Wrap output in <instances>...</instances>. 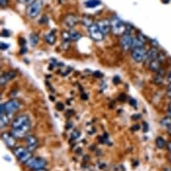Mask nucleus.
<instances>
[{"instance_id": "1", "label": "nucleus", "mask_w": 171, "mask_h": 171, "mask_svg": "<svg viewBox=\"0 0 171 171\" xmlns=\"http://www.w3.org/2000/svg\"><path fill=\"white\" fill-rule=\"evenodd\" d=\"M31 128V121L27 115H19L12 122V132L15 137L23 138Z\"/></svg>"}, {"instance_id": "2", "label": "nucleus", "mask_w": 171, "mask_h": 171, "mask_svg": "<svg viewBox=\"0 0 171 171\" xmlns=\"http://www.w3.org/2000/svg\"><path fill=\"white\" fill-rule=\"evenodd\" d=\"M110 26H111V32L115 35H117V36H120V35L122 36L124 33L126 32V30H127L126 24L116 16H114L110 20Z\"/></svg>"}, {"instance_id": "3", "label": "nucleus", "mask_w": 171, "mask_h": 171, "mask_svg": "<svg viewBox=\"0 0 171 171\" xmlns=\"http://www.w3.org/2000/svg\"><path fill=\"white\" fill-rule=\"evenodd\" d=\"M25 166L32 170L42 169L47 166V161L43 158L39 157H32L29 160L25 162Z\"/></svg>"}, {"instance_id": "4", "label": "nucleus", "mask_w": 171, "mask_h": 171, "mask_svg": "<svg viewBox=\"0 0 171 171\" xmlns=\"http://www.w3.org/2000/svg\"><path fill=\"white\" fill-rule=\"evenodd\" d=\"M43 6V0H35L33 3L28 5L26 9V15L30 18H35L37 17Z\"/></svg>"}, {"instance_id": "5", "label": "nucleus", "mask_w": 171, "mask_h": 171, "mask_svg": "<svg viewBox=\"0 0 171 171\" xmlns=\"http://www.w3.org/2000/svg\"><path fill=\"white\" fill-rule=\"evenodd\" d=\"M20 109V102L17 99H10L5 104L1 105V112H5L6 114L9 116L15 114L18 109Z\"/></svg>"}, {"instance_id": "6", "label": "nucleus", "mask_w": 171, "mask_h": 171, "mask_svg": "<svg viewBox=\"0 0 171 171\" xmlns=\"http://www.w3.org/2000/svg\"><path fill=\"white\" fill-rule=\"evenodd\" d=\"M147 53H148V51L146 50L144 46L135 47V48H133V49H132L131 56L133 57V60L136 61L137 63H142L146 60Z\"/></svg>"}, {"instance_id": "7", "label": "nucleus", "mask_w": 171, "mask_h": 171, "mask_svg": "<svg viewBox=\"0 0 171 171\" xmlns=\"http://www.w3.org/2000/svg\"><path fill=\"white\" fill-rule=\"evenodd\" d=\"M14 153L19 160L24 163L32 158V152L29 151L27 148L16 147L14 149Z\"/></svg>"}, {"instance_id": "8", "label": "nucleus", "mask_w": 171, "mask_h": 171, "mask_svg": "<svg viewBox=\"0 0 171 171\" xmlns=\"http://www.w3.org/2000/svg\"><path fill=\"white\" fill-rule=\"evenodd\" d=\"M88 32L90 34V37L92 39L95 41H100L104 39V34L103 32L100 31L99 25L97 23L92 24L90 27H88Z\"/></svg>"}, {"instance_id": "9", "label": "nucleus", "mask_w": 171, "mask_h": 171, "mask_svg": "<svg viewBox=\"0 0 171 171\" xmlns=\"http://www.w3.org/2000/svg\"><path fill=\"white\" fill-rule=\"evenodd\" d=\"M133 38L132 37V35L130 34V32H126L124 33L121 39H120V45L122 47V49L125 51L129 50L130 49L133 48Z\"/></svg>"}, {"instance_id": "10", "label": "nucleus", "mask_w": 171, "mask_h": 171, "mask_svg": "<svg viewBox=\"0 0 171 171\" xmlns=\"http://www.w3.org/2000/svg\"><path fill=\"white\" fill-rule=\"evenodd\" d=\"M25 140H26V144H27V149L31 152H33L34 150H36V148L38 147L39 142L37 138L33 135H26L25 136Z\"/></svg>"}, {"instance_id": "11", "label": "nucleus", "mask_w": 171, "mask_h": 171, "mask_svg": "<svg viewBox=\"0 0 171 171\" xmlns=\"http://www.w3.org/2000/svg\"><path fill=\"white\" fill-rule=\"evenodd\" d=\"M2 139L4 141V142L10 148H13L15 145V141L16 138L15 137V135L12 133H2Z\"/></svg>"}, {"instance_id": "12", "label": "nucleus", "mask_w": 171, "mask_h": 171, "mask_svg": "<svg viewBox=\"0 0 171 171\" xmlns=\"http://www.w3.org/2000/svg\"><path fill=\"white\" fill-rule=\"evenodd\" d=\"M78 17L75 15H67L65 19H64V23L66 27L72 29L73 27H75L76 25V23L78 22Z\"/></svg>"}, {"instance_id": "13", "label": "nucleus", "mask_w": 171, "mask_h": 171, "mask_svg": "<svg viewBox=\"0 0 171 171\" xmlns=\"http://www.w3.org/2000/svg\"><path fill=\"white\" fill-rule=\"evenodd\" d=\"M97 24L99 25L100 31L103 32L104 35H107L110 31H111V26H110V22L107 21V20H100L97 22Z\"/></svg>"}, {"instance_id": "14", "label": "nucleus", "mask_w": 171, "mask_h": 171, "mask_svg": "<svg viewBox=\"0 0 171 171\" xmlns=\"http://www.w3.org/2000/svg\"><path fill=\"white\" fill-rule=\"evenodd\" d=\"M15 76H16V74L14 71H8V72L3 74L2 76H1V80H0L1 81V85L2 86L5 85V83H7L11 80H13Z\"/></svg>"}, {"instance_id": "15", "label": "nucleus", "mask_w": 171, "mask_h": 171, "mask_svg": "<svg viewBox=\"0 0 171 171\" xmlns=\"http://www.w3.org/2000/svg\"><path fill=\"white\" fill-rule=\"evenodd\" d=\"M159 50L155 47H152V48L150 49V50L147 53V58H146L145 61H149V63H150V62H152V60L157 59L158 57H159Z\"/></svg>"}, {"instance_id": "16", "label": "nucleus", "mask_w": 171, "mask_h": 171, "mask_svg": "<svg viewBox=\"0 0 171 171\" xmlns=\"http://www.w3.org/2000/svg\"><path fill=\"white\" fill-rule=\"evenodd\" d=\"M160 125H161L163 127H165V128L169 131V133L171 134V116H166V117H164L163 119H161Z\"/></svg>"}, {"instance_id": "17", "label": "nucleus", "mask_w": 171, "mask_h": 171, "mask_svg": "<svg viewBox=\"0 0 171 171\" xmlns=\"http://www.w3.org/2000/svg\"><path fill=\"white\" fill-rule=\"evenodd\" d=\"M10 116L8 114H6L5 112H1V115H0V123H1V127L3 128V127H5V126H6L8 124H9V122H10V117H9Z\"/></svg>"}, {"instance_id": "18", "label": "nucleus", "mask_w": 171, "mask_h": 171, "mask_svg": "<svg viewBox=\"0 0 171 171\" xmlns=\"http://www.w3.org/2000/svg\"><path fill=\"white\" fill-rule=\"evenodd\" d=\"M149 67L154 72H158L160 69V60L159 58L152 60V62L149 63Z\"/></svg>"}, {"instance_id": "19", "label": "nucleus", "mask_w": 171, "mask_h": 171, "mask_svg": "<svg viewBox=\"0 0 171 171\" xmlns=\"http://www.w3.org/2000/svg\"><path fill=\"white\" fill-rule=\"evenodd\" d=\"M45 39H46L47 43H49L50 45H53L55 43V41H56V35H55L54 31H52V32H49L48 34H46Z\"/></svg>"}, {"instance_id": "20", "label": "nucleus", "mask_w": 171, "mask_h": 171, "mask_svg": "<svg viewBox=\"0 0 171 171\" xmlns=\"http://www.w3.org/2000/svg\"><path fill=\"white\" fill-rule=\"evenodd\" d=\"M166 145H167L166 141H165L162 137L159 136V137L156 139V146H157L159 149H164V148L166 147Z\"/></svg>"}, {"instance_id": "21", "label": "nucleus", "mask_w": 171, "mask_h": 171, "mask_svg": "<svg viewBox=\"0 0 171 171\" xmlns=\"http://www.w3.org/2000/svg\"><path fill=\"white\" fill-rule=\"evenodd\" d=\"M99 5H100V1L99 0H87L85 2V5L88 8H94Z\"/></svg>"}, {"instance_id": "22", "label": "nucleus", "mask_w": 171, "mask_h": 171, "mask_svg": "<svg viewBox=\"0 0 171 171\" xmlns=\"http://www.w3.org/2000/svg\"><path fill=\"white\" fill-rule=\"evenodd\" d=\"M69 34H70V38H71V39H73V40H78L79 39H81V37H82V35L77 31L73 30V29L70 30Z\"/></svg>"}, {"instance_id": "23", "label": "nucleus", "mask_w": 171, "mask_h": 171, "mask_svg": "<svg viewBox=\"0 0 171 171\" xmlns=\"http://www.w3.org/2000/svg\"><path fill=\"white\" fill-rule=\"evenodd\" d=\"M30 41L32 47H35L39 42V37L37 36V34H32L30 36Z\"/></svg>"}, {"instance_id": "24", "label": "nucleus", "mask_w": 171, "mask_h": 171, "mask_svg": "<svg viewBox=\"0 0 171 171\" xmlns=\"http://www.w3.org/2000/svg\"><path fill=\"white\" fill-rule=\"evenodd\" d=\"M82 22H83V24H85V25L88 26V27H90L92 24H93V23H92V20L91 19L90 17H88V16H86L85 18H83Z\"/></svg>"}, {"instance_id": "25", "label": "nucleus", "mask_w": 171, "mask_h": 171, "mask_svg": "<svg viewBox=\"0 0 171 171\" xmlns=\"http://www.w3.org/2000/svg\"><path fill=\"white\" fill-rule=\"evenodd\" d=\"M19 3H21V4H22V5H31L32 3H33L35 0H17Z\"/></svg>"}, {"instance_id": "26", "label": "nucleus", "mask_w": 171, "mask_h": 171, "mask_svg": "<svg viewBox=\"0 0 171 171\" xmlns=\"http://www.w3.org/2000/svg\"><path fill=\"white\" fill-rule=\"evenodd\" d=\"M9 48V45L8 44H6V43H5V42H1V44H0V49H1V50H5V49H7Z\"/></svg>"}, {"instance_id": "27", "label": "nucleus", "mask_w": 171, "mask_h": 171, "mask_svg": "<svg viewBox=\"0 0 171 171\" xmlns=\"http://www.w3.org/2000/svg\"><path fill=\"white\" fill-rule=\"evenodd\" d=\"M8 1H9V0H0V4H1L2 8H5V7H6V6H7Z\"/></svg>"}, {"instance_id": "28", "label": "nucleus", "mask_w": 171, "mask_h": 171, "mask_svg": "<svg viewBox=\"0 0 171 171\" xmlns=\"http://www.w3.org/2000/svg\"><path fill=\"white\" fill-rule=\"evenodd\" d=\"M2 36H3V37H9V36H10V32H9L7 30L4 29V30L2 31Z\"/></svg>"}, {"instance_id": "29", "label": "nucleus", "mask_w": 171, "mask_h": 171, "mask_svg": "<svg viewBox=\"0 0 171 171\" xmlns=\"http://www.w3.org/2000/svg\"><path fill=\"white\" fill-rule=\"evenodd\" d=\"M57 109L58 110H63L64 109V104L61 102H57Z\"/></svg>"}, {"instance_id": "30", "label": "nucleus", "mask_w": 171, "mask_h": 171, "mask_svg": "<svg viewBox=\"0 0 171 171\" xmlns=\"http://www.w3.org/2000/svg\"><path fill=\"white\" fill-rule=\"evenodd\" d=\"M113 82H114V83H116V84H117L119 82H120V79L118 78V76H116L114 79H113Z\"/></svg>"}, {"instance_id": "31", "label": "nucleus", "mask_w": 171, "mask_h": 171, "mask_svg": "<svg viewBox=\"0 0 171 171\" xmlns=\"http://www.w3.org/2000/svg\"><path fill=\"white\" fill-rule=\"evenodd\" d=\"M143 126H144V132H147L148 129H149V127L147 126V124H146V123H143Z\"/></svg>"}, {"instance_id": "32", "label": "nucleus", "mask_w": 171, "mask_h": 171, "mask_svg": "<svg viewBox=\"0 0 171 171\" xmlns=\"http://www.w3.org/2000/svg\"><path fill=\"white\" fill-rule=\"evenodd\" d=\"M94 75H97V76H99V77H101V76H102V74H101L100 72H98V71H97L95 74H94Z\"/></svg>"}, {"instance_id": "33", "label": "nucleus", "mask_w": 171, "mask_h": 171, "mask_svg": "<svg viewBox=\"0 0 171 171\" xmlns=\"http://www.w3.org/2000/svg\"><path fill=\"white\" fill-rule=\"evenodd\" d=\"M130 103H131L132 105H133V106L136 105V101H135L134 99H131V100H130Z\"/></svg>"}, {"instance_id": "34", "label": "nucleus", "mask_w": 171, "mask_h": 171, "mask_svg": "<svg viewBox=\"0 0 171 171\" xmlns=\"http://www.w3.org/2000/svg\"><path fill=\"white\" fill-rule=\"evenodd\" d=\"M168 148H169V151L171 152V142H169L168 143Z\"/></svg>"}, {"instance_id": "35", "label": "nucleus", "mask_w": 171, "mask_h": 171, "mask_svg": "<svg viewBox=\"0 0 171 171\" xmlns=\"http://www.w3.org/2000/svg\"><path fill=\"white\" fill-rule=\"evenodd\" d=\"M168 110H169V115L171 116V102L169 103V109H168Z\"/></svg>"}, {"instance_id": "36", "label": "nucleus", "mask_w": 171, "mask_h": 171, "mask_svg": "<svg viewBox=\"0 0 171 171\" xmlns=\"http://www.w3.org/2000/svg\"><path fill=\"white\" fill-rule=\"evenodd\" d=\"M168 79H169V82H171V72L170 74H169V78H168Z\"/></svg>"}, {"instance_id": "37", "label": "nucleus", "mask_w": 171, "mask_h": 171, "mask_svg": "<svg viewBox=\"0 0 171 171\" xmlns=\"http://www.w3.org/2000/svg\"><path fill=\"white\" fill-rule=\"evenodd\" d=\"M169 91H170L171 92V82L169 83Z\"/></svg>"}, {"instance_id": "38", "label": "nucleus", "mask_w": 171, "mask_h": 171, "mask_svg": "<svg viewBox=\"0 0 171 171\" xmlns=\"http://www.w3.org/2000/svg\"><path fill=\"white\" fill-rule=\"evenodd\" d=\"M164 171H171V170L169 169H164Z\"/></svg>"}, {"instance_id": "39", "label": "nucleus", "mask_w": 171, "mask_h": 171, "mask_svg": "<svg viewBox=\"0 0 171 171\" xmlns=\"http://www.w3.org/2000/svg\"><path fill=\"white\" fill-rule=\"evenodd\" d=\"M36 171H47V170H45L44 169H39V170H36Z\"/></svg>"}, {"instance_id": "40", "label": "nucleus", "mask_w": 171, "mask_h": 171, "mask_svg": "<svg viewBox=\"0 0 171 171\" xmlns=\"http://www.w3.org/2000/svg\"><path fill=\"white\" fill-rule=\"evenodd\" d=\"M170 160H171V156H170Z\"/></svg>"}]
</instances>
